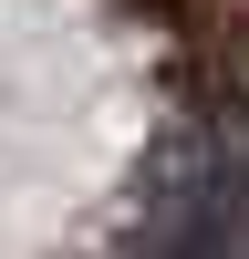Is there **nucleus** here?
Here are the masks:
<instances>
[{
  "instance_id": "nucleus-1",
  "label": "nucleus",
  "mask_w": 249,
  "mask_h": 259,
  "mask_svg": "<svg viewBox=\"0 0 249 259\" xmlns=\"http://www.w3.org/2000/svg\"><path fill=\"white\" fill-rule=\"evenodd\" d=\"M208 259H249V187L228 197V228H218V249H208Z\"/></svg>"
}]
</instances>
